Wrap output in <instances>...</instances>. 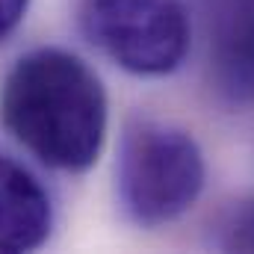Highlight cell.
Here are the masks:
<instances>
[{"label": "cell", "instance_id": "cell-3", "mask_svg": "<svg viewBox=\"0 0 254 254\" xmlns=\"http://www.w3.org/2000/svg\"><path fill=\"white\" fill-rule=\"evenodd\" d=\"M80 27L107 60L139 77L172 74L190 51L184 0H80Z\"/></svg>", "mask_w": 254, "mask_h": 254}, {"label": "cell", "instance_id": "cell-6", "mask_svg": "<svg viewBox=\"0 0 254 254\" xmlns=\"http://www.w3.org/2000/svg\"><path fill=\"white\" fill-rule=\"evenodd\" d=\"M219 246L225 252H254V201L240 204L222 225Z\"/></svg>", "mask_w": 254, "mask_h": 254}, {"label": "cell", "instance_id": "cell-7", "mask_svg": "<svg viewBox=\"0 0 254 254\" xmlns=\"http://www.w3.org/2000/svg\"><path fill=\"white\" fill-rule=\"evenodd\" d=\"M30 0H0V42H6L24 21Z\"/></svg>", "mask_w": 254, "mask_h": 254}, {"label": "cell", "instance_id": "cell-2", "mask_svg": "<svg viewBox=\"0 0 254 254\" xmlns=\"http://www.w3.org/2000/svg\"><path fill=\"white\" fill-rule=\"evenodd\" d=\"M204 151L184 127L157 119H133L125 127L116 190L136 225L160 228L181 219L204 192Z\"/></svg>", "mask_w": 254, "mask_h": 254}, {"label": "cell", "instance_id": "cell-4", "mask_svg": "<svg viewBox=\"0 0 254 254\" xmlns=\"http://www.w3.org/2000/svg\"><path fill=\"white\" fill-rule=\"evenodd\" d=\"M201 6L216 92L231 104H254V0H201Z\"/></svg>", "mask_w": 254, "mask_h": 254}, {"label": "cell", "instance_id": "cell-5", "mask_svg": "<svg viewBox=\"0 0 254 254\" xmlns=\"http://www.w3.org/2000/svg\"><path fill=\"white\" fill-rule=\"evenodd\" d=\"M54 225L48 190L12 157L0 154V254L45 246Z\"/></svg>", "mask_w": 254, "mask_h": 254}, {"label": "cell", "instance_id": "cell-1", "mask_svg": "<svg viewBox=\"0 0 254 254\" xmlns=\"http://www.w3.org/2000/svg\"><path fill=\"white\" fill-rule=\"evenodd\" d=\"M0 116L39 163L86 172L101 157L110 104L104 83L80 57L63 48H39L6 74Z\"/></svg>", "mask_w": 254, "mask_h": 254}]
</instances>
